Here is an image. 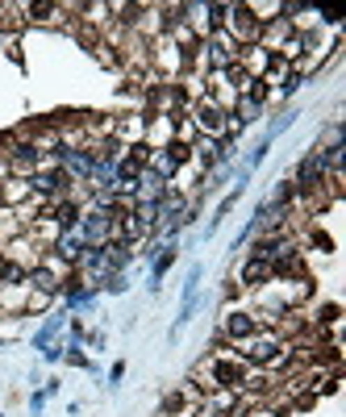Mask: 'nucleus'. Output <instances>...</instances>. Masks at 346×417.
Masks as SVG:
<instances>
[{
    "instance_id": "obj_2",
    "label": "nucleus",
    "mask_w": 346,
    "mask_h": 417,
    "mask_svg": "<svg viewBox=\"0 0 346 417\" xmlns=\"http://www.w3.org/2000/svg\"><path fill=\"white\" fill-rule=\"evenodd\" d=\"M322 171H326V167H322V159H317V155H309V159L301 163V171H297V180H301V188H313V184L322 180Z\"/></svg>"
},
{
    "instance_id": "obj_11",
    "label": "nucleus",
    "mask_w": 346,
    "mask_h": 417,
    "mask_svg": "<svg viewBox=\"0 0 346 417\" xmlns=\"http://www.w3.org/2000/svg\"><path fill=\"white\" fill-rule=\"evenodd\" d=\"M217 380H238V368H230V363H217Z\"/></svg>"
},
{
    "instance_id": "obj_9",
    "label": "nucleus",
    "mask_w": 346,
    "mask_h": 417,
    "mask_svg": "<svg viewBox=\"0 0 346 417\" xmlns=\"http://www.w3.org/2000/svg\"><path fill=\"white\" fill-rule=\"evenodd\" d=\"M33 184H38V188H42V192H54V188H58V175H38V180H33Z\"/></svg>"
},
{
    "instance_id": "obj_5",
    "label": "nucleus",
    "mask_w": 346,
    "mask_h": 417,
    "mask_svg": "<svg viewBox=\"0 0 346 417\" xmlns=\"http://www.w3.org/2000/svg\"><path fill=\"white\" fill-rule=\"evenodd\" d=\"M251 330H255V326H251V317H242V313H234V317H230V334H234V338H242V334H251Z\"/></svg>"
},
{
    "instance_id": "obj_3",
    "label": "nucleus",
    "mask_w": 346,
    "mask_h": 417,
    "mask_svg": "<svg viewBox=\"0 0 346 417\" xmlns=\"http://www.w3.org/2000/svg\"><path fill=\"white\" fill-rule=\"evenodd\" d=\"M84 251H88V246H84V238H79V234H75V230H71V234H63V238H58V255H63V259H79V255H84Z\"/></svg>"
},
{
    "instance_id": "obj_1",
    "label": "nucleus",
    "mask_w": 346,
    "mask_h": 417,
    "mask_svg": "<svg viewBox=\"0 0 346 417\" xmlns=\"http://www.w3.org/2000/svg\"><path fill=\"white\" fill-rule=\"evenodd\" d=\"M109 226H113V221H109V213H92V217H84V226H79V238L96 246V242H104V238H109Z\"/></svg>"
},
{
    "instance_id": "obj_4",
    "label": "nucleus",
    "mask_w": 346,
    "mask_h": 417,
    "mask_svg": "<svg viewBox=\"0 0 346 417\" xmlns=\"http://www.w3.org/2000/svg\"><path fill=\"white\" fill-rule=\"evenodd\" d=\"M263 276H272V263H263V259H251V263H246V272H242V280H246V284H259Z\"/></svg>"
},
{
    "instance_id": "obj_12",
    "label": "nucleus",
    "mask_w": 346,
    "mask_h": 417,
    "mask_svg": "<svg viewBox=\"0 0 346 417\" xmlns=\"http://www.w3.org/2000/svg\"><path fill=\"white\" fill-rule=\"evenodd\" d=\"M58 221H63V226H71V230H75V209H71V205H67V209H63V213H58Z\"/></svg>"
},
{
    "instance_id": "obj_6",
    "label": "nucleus",
    "mask_w": 346,
    "mask_h": 417,
    "mask_svg": "<svg viewBox=\"0 0 346 417\" xmlns=\"http://www.w3.org/2000/svg\"><path fill=\"white\" fill-rule=\"evenodd\" d=\"M200 125H205V129H217V125H221V113H217L213 104H205V109H200Z\"/></svg>"
},
{
    "instance_id": "obj_10",
    "label": "nucleus",
    "mask_w": 346,
    "mask_h": 417,
    "mask_svg": "<svg viewBox=\"0 0 346 417\" xmlns=\"http://www.w3.org/2000/svg\"><path fill=\"white\" fill-rule=\"evenodd\" d=\"M29 280H33V284H38V288H54V280H50V272H33V276H29Z\"/></svg>"
},
{
    "instance_id": "obj_8",
    "label": "nucleus",
    "mask_w": 346,
    "mask_h": 417,
    "mask_svg": "<svg viewBox=\"0 0 346 417\" xmlns=\"http://www.w3.org/2000/svg\"><path fill=\"white\" fill-rule=\"evenodd\" d=\"M251 359H255V363H267V359H276V343H263V347H255V351H251Z\"/></svg>"
},
{
    "instance_id": "obj_7",
    "label": "nucleus",
    "mask_w": 346,
    "mask_h": 417,
    "mask_svg": "<svg viewBox=\"0 0 346 417\" xmlns=\"http://www.w3.org/2000/svg\"><path fill=\"white\" fill-rule=\"evenodd\" d=\"M209 58H213L217 67H226V63H230V50H226V42H213V46H209Z\"/></svg>"
}]
</instances>
